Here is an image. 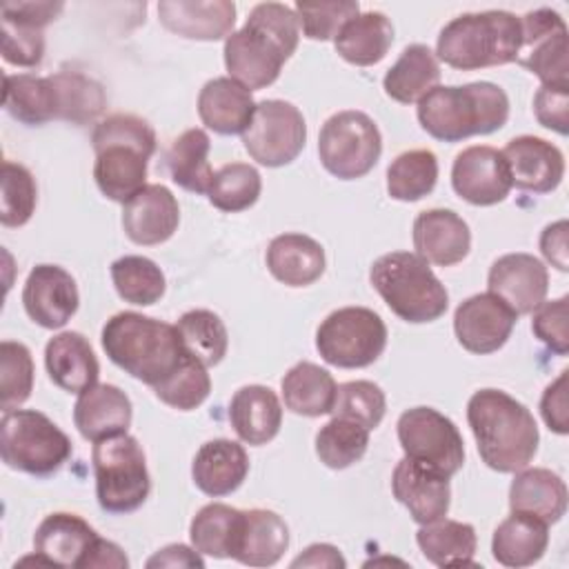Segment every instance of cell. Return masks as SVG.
I'll return each instance as SVG.
<instances>
[{"instance_id":"cell-56","label":"cell","mask_w":569,"mask_h":569,"mask_svg":"<svg viewBox=\"0 0 569 569\" xmlns=\"http://www.w3.org/2000/svg\"><path fill=\"white\" fill-rule=\"evenodd\" d=\"M567 220H556L547 224L540 233V251L547 262H551L558 271H569V249H567Z\"/></svg>"},{"instance_id":"cell-41","label":"cell","mask_w":569,"mask_h":569,"mask_svg":"<svg viewBox=\"0 0 569 569\" xmlns=\"http://www.w3.org/2000/svg\"><path fill=\"white\" fill-rule=\"evenodd\" d=\"M242 511L222 502L204 505L189 525V538L200 556L231 558Z\"/></svg>"},{"instance_id":"cell-22","label":"cell","mask_w":569,"mask_h":569,"mask_svg":"<svg viewBox=\"0 0 569 569\" xmlns=\"http://www.w3.org/2000/svg\"><path fill=\"white\" fill-rule=\"evenodd\" d=\"M178 222V200L164 184H144L122 207V229L136 244L151 247L169 240Z\"/></svg>"},{"instance_id":"cell-37","label":"cell","mask_w":569,"mask_h":569,"mask_svg":"<svg viewBox=\"0 0 569 569\" xmlns=\"http://www.w3.org/2000/svg\"><path fill=\"white\" fill-rule=\"evenodd\" d=\"M211 140L204 129L182 131L167 149L164 160L171 173V180L193 193H207L213 180V169L209 164Z\"/></svg>"},{"instance_id":"cell-15","label":"cell","mask_w":569,"mask_h":569,"mask_svg":"<svg viewBox=\"0 0 569 569\" xmlns=\"http://www.w3.org/2000/svg\"><path fill=\"white\" fill-rule=\"evenodd\" d=\"M451 184L462 200L476 207L502 202L513 187L505 156L489 144L467 147L456 156Z\"/></svg>"},{"instance_id":"cell-53","label":"cell","mask_w":569,"mask_h":569,"mask_svg":"<svg viewBox=\"0 0 569 569\" xmlns=\"http://www.w3.org/2000/svg\"><path fill=\"white\" fill-rule=\"evenodd\" d=\"M531 320V331L533 336L547 345L553 353L567 356L569 351V329H567V318H569V298L560 296L549 302H540L533 311Z\"/></svg>"},{"instance_id":"cell-8","label":"cell","mask_w":569,"mask_h":569,"mask_svg":"<svg viewBox=\"0 0 569 569\" xmlns=\"http://www.w3.org/2000/svg\"><path fill=\"white\" fill-rule=\"evenodd\" d=\"M0 456L7 467L44 478L71 458V440L44 413L11 409L0 420Z\"/></svg>"},{"instance_id":"cell-51","label":"cell","mask_w":569,"mask_h":569,"mask_svg":"<svg viewBox=\"0 0 569 569\" xmlns=\"http://www.w3.org/2000/svg\"><path fill=\"white\" fill-rule=\"evenodd\" d=\"M2 58L16 67H38L44 58V33L40 24L0 9Z\"/></svg>"},{"instance_id":"cell-43","label":"cell","mask_w":569,"mask_h":569,"mask_svg":"<svg viewBox=\"0 0 569 569\" xmlns=\"http://www.w3.org/2000/svg\"><path fill=\"white\" fill-rule=\"evenodd\" d=\"M111 280L124 302L149 307L164 296L162 269L144 256H122L111 264Z\"/></svg>"},{"instance_id":"cell-28","label":"cell","mask_w":569,"mask_h":569,"mask_svg":"<svg viewBox=\"0 0 569 569\" xmlns=\"http://www.w3.org/2000/svg\"><path fill=\"white\" fill-rule=\"evenodd\" d=\"M256 104L251 91L229 76L204 82L198 93V116L202 124L220 136L242 133L251 122Z\"/></svg>"},{"instance_id":"cell-25","label":"cell","mask_w":569,"mask_h":569,"mask_svg":"<svg viewBox=\"0 0 569 569\" xmlns=\"http://www.w3.org/2000/svg\"><path fill=\"white\" fill-rule=\"evenodd\" d=\"M133 407L129 396L116 385H93L78 393L73 407V422L84 440L98 442L102 438L124 433L131 425Z\"/></svg>"},{"instance_id":"cell-47","label":"cell","mask_w":569,"mask_h":569,"mask_svg":"<svg viewBox=\"0 0 569 569\" xmlns=\"http://www.w3.org/2000/svg\"><path fill=\"white\" fill-rule=\"evenodd\" d=\"M211 391V378L207 367L187 353L182 365L160 385L153 387V393L169 407L178 411H191L200 407Z\"/></svg>"},{"instance_id":"cell-35","label":"cell","mask_w":569,"mask_h":569,"mask_svg":"<svg viewBox=\"0 0 569 569\" xmlns=\"http://www.w3.org/2000/svg\"><path fill=\"white\" fill-rule=\"evenodd\" d=\"M338 385L333 376L313 362L293 365L282 378V400L284 407L298 416L316 418L331 413L336 402Z\"/></svg>"},{"instance_id":"cell-9","label":"cell","mask_w":569,"mask_h":569,"mask_svg":"<svg viewBox=\"0 0 569 569\" xmlns=\"http://www.w3.org/2000/svg\"><path fill=\"white\" fill-rule=\"evenodd\" d=\"M98 505L109 513H131L151 491L147 458L140 442L124 433L102 438L91 451Z\"/></svg>"},{"instance_id":"cell-5","label":"cell","mask_w":569,"mask_h":569,"mask_svg":"<svg viewBox=\"0 0 569 569\" xmlns=\"http://www.w3.org/2000/svg\"><path fill=\"white\" fill-rule=\"evenodd\" d=\"M509 98L493 82L462 87L436 84L418 100L420 127L442 142H460L469 136H487L505 127Z\"/></svg>"},{"instance_id":"cell-48","label":"cell","mask_w":569,"mask_h":569,"mask_svg":"<svg viewBox=\"0 0 569 569\" xmlns=\"http://www.w3.org/2000/svg\"><path fill=\"white\" fill-rule=\"evenodd\" d=\"M33 391V358L22 342H0V407L11 411Z\"/></svg>"},{"instance_id":"cell-16","label":"cell","mask_w":569,"mask_h":569,"mask_svg":"<svg viewBox=\"0 0 569 569\" xmlns=\"http://www.w3.org/2000/svg\"><path fill=\"white\" fill-rule=\"evenodd\" d=\"M518 316L493 293H476L462 300L453 313L458 342L471 353H493L511 336Z\"/></svg>"},{"instance_id":"cell-12","label":"cell","mask_w":569,"mask_h":569,"mask_svg":"<svg viewBox=\"0 0 569 569\" xmlns=\"http://www.w3.org/2000/svg\"><path fill=\"white\" fill-rule=\"evenodd\" d=\"M398 440L405 458L427 465L447 478L465 465V442L458 427L431 407H413L398 418Z\"/></svg>"},{"instance_id":"cell-39","label":"cell","mask_w":569,"mask_h":569,"mask_svg":"<svg viewBox=\"0 0 569 569\" xmlns=\"http://www.w3.org/2000/svg\"><path fill=\"white\" fill-rule=\"evenodd\" d=\"M2 104L7 113L29 127L56 120V93L49 76H4Z\"/></svg>"},{"instance_id":"cell-10","label":"cell","mask_w":569,"mask_h":569,"mask_svg":"<svg viewBox=\"0 0 569 569\" xmlns=\"http://www.w3.org/2000/svg\"><path fill=\"white\" fill-rule=\"evenodd\" d=\"M387 347L382 318L367 307H342L331 311L316 331V349L325 362L340 369L373 365Z\"/></svg>"},{"instance_id":"cell-11","label":"cell","mask_w":569,"mask_h":569,"mask_svg":"<svg viewBox=\"0 0 569 569\" xmlns=\"http://www.w3.org/2000/svg\"><path fill=\"white\" fill-rule=\"evenodd\" d=\"M382 153V138L376 122L356 109L333 113L320 129L318 156L322 167L340 178L367 176Z\"/></svg>"},{"instance_id":"cell-36","label":"cell","mask_w":569,"mask_h":569,"mask_svg":"<svg viewBox=\"0 0 569 569\" xmlns=\"http://www.w3.org/2000/svg\"><path fill=\"white\" fill-rule=\"evenodd\" d=\"M440 80V67L436 53L427 44H409L402 49L400 58L385 73V93L402 104L418 102L429 89Z\"/></svg>"},{"instance_id":"cell-38","label":"cell","mask_w":569,"mask_h":569,"mask_svg":"<svg viewBox=\"0 0 569 569\" xmlns=\"http://www.w3.org/2000/svg\"><path fill=\"white\" fill-rule=\"evenodd\" d=\"M416 542L422 556L436 567H465L476 556V529L469 522L440 518L420 525Z\"/></svg>"},{"instance_id":"cell-17","label":"cell","mask_w":569,"mask_h":569,"mask_svg":"<svg viewBox=\"0 0 569 569\" xmlns=\"http://www.w3.org/2000/svg\"><path fill=\"white\" fill-rule=\"evenodd\" d=\"M80 293L73 276L58 264H36L22 289L27 316L44 327L60 329L78 311Z\"/></svg>"},{"instance_id":"cell-31","label":"cell","mask_w":569,"mask_h":569,"mask_svg":"<svg viewBox=\"0 0 569 569\" xmlns=\"http://www.w3.org/2000/svg\"><path fill=\"white\" fill-rule=\"evenodd\" d=\"M511 511L529 513L547 525L558 522L567 511V485L565 480L545 467L520 469L509 487Z\"/></svg>"},{"instance_id":"cell-57","label":"cell","mask_w":569,"mask_h":569,"mask_svg":"<svg viewBox=\"0 0 569 569\" xmlns=\"http://www.w3.org/2000/svg\"><path fill=\"white\" fill-rule=\"evenodd\" d=\"M147 567H204V560L200 558V553L196 549H189L187 545H169L160 551H156L149 560Z\"/></svg>"},{"instance_id":"cell-21","label":"cell","mask_w":569,"mask_h":569,"mask_svg":"<svg viewBox=\"0 0 569 569\" xmlns=\"http://www.w3.org/2000/svg\"><path fill=\"white\" fill-rule=\"evenodd\" d=\"M507 160L511 184L531 193L553 191L565 176L562 151L538 136L511 138L500 151Z\"/></svg>"},{"instance_id":"cell-34","label":"cell","mask_w":569,"mask_h":569,"mask_svg":"<svg viewBox=\"0 0 569 569\" xmlns=\"http://www.w3.org/2000/svg\"><path fill=\"white\" fill-rule=\"evenodd\" d=\"M393 42V24L380 11H365L342 24L333 38L336 51L351 64L371 67L380 62Z\"/></svg>"},{"instance_id":"cell-59","label":"cell","mask_w":569,"mask_h":569,"mask_svg":"<svg viewBox=\"0 0 569 569\" xmlns=\"http://www.w3.org/2000/svg\"><path fill=\"white\" fill-rule=\"evenodd\" d=\"M347 562L340 556V551L333 545H325V542H316L311 547H307L293 562L291 567H331V569H342Z\"/></svg>"},{"instance_id":"cell-45","label":"cell","mask_w":569,"mask_h":569,"mask_svg":"<svg viewBox=\"0 0 569 569\" xmlns=\"http://www.w3.org/2000/svg\"><path fill=\"white\" fill-rule=\"evenodd\" d=\"M262 191V180L256 167L249 162H229L213 171L209 184V202L227 213H238L256 204Z\"/></svg>"},{"instance_id":"cell-24","label":"cell","mask_w":569,"mask_h":569,"mask_svg":"<svg viewBox=\"0 0 569 569\" xmlns=\"http://www.w3.org/2000/svg\"><path fill=\"white\" fill-rule=\"evenodd\" d=\"M158 18L164 29L189 40H227L233 33L236 4L229 0H162Z\"/></svg>"},{"instance_id":"cell-20","label":"cell","mask_w":569,"mask_h":569,"mask_svg":"<svg viewBox=\"0 0 569 569\" xmlns=\"http://www.w3.org/2000/svg\"><path fill=\"white\" fill-rule=\"evenodd\" d=\"M96 529L76 513H49L33 533V558L49 567H80L84 565L93 542Z\"/></svg>"},{"instance_id":"cell-33","label":"cell","mask_w":569,"mask_h":569,"mask_svg":"<svg viewBox=\"0 0 569 569\" xmlns=\"http://www.w3.org/2000/svg\"><path fill=\"white\" fill-rule=\"evenodd\" d=\"M549 545V525L536 516L511 511L491 538V553L505 567H529L538 562Z\"/></svg>"},{"instance_id":"cell-55","label":"cell","mask_w":569,"mask_h":569,"mask_svg":"<svg viewBox=\"0 0 569 569\" xmlns=\"http://www.w3.org/2000/svg\"><path fill=\"white\" fill-rule=\"evenodd\" d=\"M567 378L569 371H560V376L545 389L540 398V413L547 427L560 436L569 431V402H567Z\"/></svg>"},{"instance_id":"cell-2","label":"cell","mask_w":569,"mask_h":569,"mask_svg":"<svg viewBox=\"0 0 569 569\" xmlns=\"http://www.w3.org/2000/svg\"><path fill=\"white\" fill-rule=\"evenodd\" d=\"M467 422L482 462L500 473L525 469L538 451V425L531 411L500 389H480L467 402Z\"/></svg>"},{"instance_id":"cell-46","label":"cell","mask_w":569,"mask_h":569,"mask_svg":"<svg viewBox=\"0 0 569 569\" xmlns=\"http://www.w3.org/2000/svg\"><path fill=\"white\" fill-rule=\"evenodd\" d=\"M369 447V429L333 416L316 433V453L329 469H347L358 462Z\"/></svg>"},{"instance_id":"cell-18","label":"cell","mask_w":569,"mask_h":569,"mask_svg":"<svg viewBox=\"0 0 569 569\" xmlns=\"http://www.w3.org/2000/svg\"><path fill=\"white\" fill-rule=\"evenodd\" d=\"M391 491L418 525L447 516L451 505L449 478L411 458H402L391 473Z\"/></svg>"},{"instance_id":"cell-27","label":"cell","mask_w":569,"mask_h":569,"mask_svg":"<svg viewBox=\"0 0 569 569\" xmlns=\"http://www.w3.org/2000/svg\"><path fill=\"white\" fill-rule=\"evenodd\" d=\"M44 367L51 382L69 393L98 385L100 365L89 340L78 331H62L44 347Z\"/></svg>"},{"instance_id":"cell-58","label":"cell","mask_w":569,"mask_h":569,"mask_svg":"<svg viewBox=\"0 0 569 569\" xmlns=\"http://www.w3.org/2000/svg\"><path fill=\"white\" fill-rule=\"evenodd\" d=\"M91 569V567H113V569H124V567H129V560H127V556H124V551L116 545V542H111V540H104V538H100L98 536V540L93 542V547H91V551H89V556H87V560H84V565H82V569Z\"/></svg>"},{"instance_id":"cell-54","label":"cell","mask_w":569,"mask_h":569,"mask_svg":"<svg viewBox=\"0 0 569 569\" xmlns=\"http://www.w3.org/2000/svg\"><path fill=\"white\" fill-rule=\"evenodd\" d=\"M533 113L538 122L560 136L569 131V87L542 84L533 98Z\"/></svg>"},{"instance_id":"cell-6","label":"cell","mask_w":569,"mask_h":569,"mask_svg":"<svg viewBox=\"0 0 569 569\" xmlns=\"http://www.w3.org/2000/svg\"><path fill=\"white\" fill-rule=\"evenodd\" d=\"M522 47L520 18L489 9L449 20L436 42V56L453 69L473 71L518 60Z\"/></svg>"},{"instance_id":"cell-30","label":"cell","mask_w":569,"mask_h":569,"mask_svg":"<svg viewBox=\"0 0 569 569\" xmlns=\"http://www.w3.org/2000/svg\"><path fill=\"white\" fill-rule=\"evenodd\" d=\"M229 420L242 442L260 447L278 436L282 425V405L269 387L247 385L231 396Z\"/></svg>"},{"instance_id":"cell-14","label":"cell","mask_w":569,"mask_h":569,"mask_svg":"<svg viewBox=\"0 0 569 569\" xmlns=\"http://www.w3.org/2000/svg\"><path fill=\"white\" fill-rule=\"evenodd\" d=\"M522 47L518 64L540 78L542 84L569 87L567 24L553 9H536L520 18Z\"/></svg>"},{"instance_id":"cell-32","label":"cell","mask_w":569,"mask_h":569,"mask_svg":"<svg viewBox=\"0 0 569 569\" xmlns=\"http://www.w3.org/2000/svg\"><path fill=\"white\" fill-rule=\"evenodd\" d=\"M267 269L287 287H307L325 273V249L305 233H280L269 242Z\"/></svg>"},{"instance_id":"cell-50","label":"cell","mask_w":569,"mask_h":569,"mask_svg":"<svg viewBox=\"0 0 569 569\" xmlns=\"http://www.w3.org/2000/svg\"><path fill=\"white\" fill-rule=\"evenodd\" d=\"M387 411L385 391L371 380H351L338 385L336 402L331 413L338 418H349L369 431L376 429Z\"/></svg>"},{"instance_id":"cell-40","label":"cell","mask_w":569,"mask_h":569,"mask_svg":"<svg viewBox=\"0 0 569 569\" xmlns=\"http://www.w3.org/2000/svg\"><path fill=\"white\" fill-rule=\"evenodd\" d=\"M56 93V120L71 124L93 122L107 107V93L102 84L82 71H58L49 76Z\"/></svg>"},{"instance_id":"cell-29","label":"cell","mask_w":569,"mask_h":569,"mask_svg":"<svg viewBox=\"0 0 569 569\" xmlns=\"http://www.w3.org/2000/svg\"><path fill=\"white\" fill-rule=\"evenodd\" d=\"M289 547L287 522L269 509H249L240 516L231 558L247 567H271Z\"/></svg>"},{"instance_id":"cell-13","label":"cell","mask_w":569,"mask_h":569,"mask_svg":"<svg viewBox=\"0 0 569 569\" xmlns=\"http://www.w3.org/2000/svg\"><path fill=\"white\" fill-rule=\"evenodd\" d=\"M307 142V124L300 109L287 100H262L242 131L247 153L264 167L293 162Z\"/></svg>"},{"instance_id":"cell-52","label":"cell","mask_w":569,"mask_h":569,"mask_svg":"<svg viewBox=\"0 0 569 569\" xmlns=\"http://www.w3.org/2000/svg\"><path fill=\"white\" fill-rule=\"evenodd\" d=\"M360 13L353 0H331V2H296V16L302 33L309 40L336 38L347 20Z\"/></svg>"},{"instance_id":"cell-26","label":"cell","mask_w":569,"mask_h":569,"mask_svg":"<svg viewBox=\"0 0 569 569\" xmlns=\"http://www.w3.org/2000/svg\"><path fill=\"white\" fill-rule=\"evenodd\" d=\"M247 473L249 456L244 447L227 438L204 442L191 462V478L196 487L211 498L233 493L244 482Z\"/></svg>"},{"instance_id":"cell-4","label":"cell","mask_w":569,"mask_h":569,"mask_svg":"<svg viewBox=\"0 0 569 569\" xmlns=\"http://www.w3.org/2000/svg\"><path fill=\"white\" fill-rule=\"evenodd\" d=\"M91 144L96 151L93 178L100 193L124 204L144 187L147 164L156 151L153 127L140 116L113 113L96 124Z\"/></svg>"},{"instance_id":"cell-42","label":"cell","mask_w":569,"mask_h":569,"mask_svg":"<svg viewBox=\"0 0 569 569\" xmlns=\"http://www.w3.org/2000/svg\"><path fill=\"white\" fill-rule=\"evenodd\" d=\"M438 180V158L429 149L396 156L387 169V191L393 200L416 202L429 196Z\"/></svg>"},{"instance_id":"cell-44","label":"cell","mask_w":569,"mask_h":569,"mask_svg":"<svg viewBox=\"0 0 569 569\" xmlns=\"http://www.w3.org/2000/svg\"><path fill=\"white\" fill-rule=\"evenodd\" d=\"M176 327L184 349L204 367H213L227 356L229 336L218 313L209 309H191L180 316Z\"/></svg>"},{"instance_id":"cell-23","label":"cell","mask_w":569,"mask_h":569,"mask_svg":"<svg viewBox=\"0 0 569 569\" xmlns=\"http://www.w3.org/2000/svg\"><path fill=\"white\" fill-rule=\"evenodd\" d=\"M413 249L431 264H458L471 249L469 224L451 209H427L413 220Z\"/></svg>"},{"instance_id":"cell-19","label":"cell","mask_w":569,"mask_h":569,"mask_svg":"<svg viewBox=\"0 0 569 569\" xmlns=\"http://www.w3.org/2000/svg\"><path fill=\"white\" fill-rule=\"evenodd\" d=\"M489 293L507 302L516 316L531 313L545 302L549 289L547 267L531 253H505L500 256L487 276Z\"/></svg>"},{"instance_id":"cell-3","label":"cell","mask_w":569,"mask_h":569,"mask_svg":"<svg viewBox=\"0 0 569 569\" xmlns=\"http://www.w3.org/2000/svg\"><path fill=\"white\" fill-rule=\"evenodd\" d=\"M102 349L113 365L151 389L164 382L187 358V349L176 325L120 311L102 327Z\"/></svg>"},{"instance_id":"cell-1","label":"cell","mask_w":569,"mask_h":569,"mask_svg":"<svg viewBox=\"0 0 569 569\" xmlns=\"http://www.w3.org/2000/svg\"><path fill=\"white\" fill-rule=\"evenodd\" d=\"M300 24L293 9L260 2L249 11L242 29L224 40V67L242 87L264 89L278 80L282 64L298 49Z\"/></svg>"},{"instance_id":"cell-49","label":"cell","mask_w":569,"mask_h":569,"mask_svg":"<svg viewBox=\"0 0 569 569\" xmlns=\"http://www.w3.org/2000/svg\"><path fill=\"white\" fill-rule=\"evenodd\" d=\"M2 209L0 222L4 227H22L31 220L38 204V187L31 171L18 162H2Z\"/></svg>"},{"instance_id":"cell-7","label":"cell","mask_w":569,"mask_h":569,"mask_svg":"<svg viewBox=\"0 0 569 569\" xmlns=\"http://www.w3.org/2000/svg\"><path fill=\"white\" fill-rule=\"evenodd\" d=\"M369 280L387 307L405 322H433L447 311L449 293L418 253L391 251L380 256L371 264Z\"/></svg>"}]
</instances>
